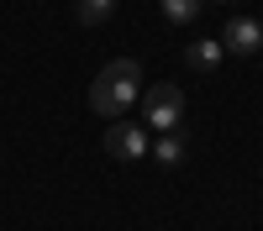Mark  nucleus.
I'll use <instances>...</instances> for the list:
<instances>
[{"mask_svg":"<svg viewBox=\"0 0 263 231\" xmlns=\"http://www.w3.org/2000/svg\"><path fill=\"white\" fill-rule=\"evenodd\" d=\"M142 100V63L137 58H111L90 84V111L105 121H126V111Z\"/></svg>","mask_w":263,"mask_h":231,"instance_id":"nucleus-1","label":"nucleus"},{"mask_svg":"<svg viewBox=\"0 0 263 231\" xmlns=\"http://www.w3.org/2000/svg\"><path fill=\"white\" fill-rule=\"evenodd\" d=\"M142 121L153 126V132H179L184 121V90L179 84H153V90H142Z\"/></svg>","mask_w":263,"mask_h":231,"instance_id":"nucleus-2","label":"nucleus"},{"mask_svg":"<svg viewBox=\"0 0 263 231\" xmlns=\"http://www.w3.org/2000/svg\"><path fill=\"white\" fill-rule=\"evenodd\" d=\"M147 147L153 142H147V132H142L137 121H111V132H105V153H111L116 163H137Z\"/></svg>","mask_w":263,"mask_h":231,"instance_id":"nucleus-3","label":"nucleus"},{"mask_svg":"<svg viewBox=\"0 0 263 231\" xmlns=\"http://www.w3.org/2000/svg\"><path fill=\"white\" fill-rule=\"evenodd\" d=\"M221 48H227V53H237V58L263 53V21H258V16H227Z\"/></svg>","mask_w":263,"mask_h":231,"instance_id":"nucleus-4","label":"nucleus"},{"mask_svg":"<svg viewBox=\"0 0 263 231\" xmlns=\"http://www.w3.org/2000/svg\"><path fill=\"white\" fill-rule=\"evenodd\" d=\"M147 153L158 158L163 168H174V163H184V158H190V137H184V132H158V142H153Z\"/></svg>","mask_w":263,"mask_h":231,"instance_id":"nucleus-5","label":"nucleus"},{"mask_svg":"<svg viewBox=\"0 0 263 231\" xmlns=\"http://www.w3.org/2000/svg\"><path fill=\"white\" fill-rule=\"evenodd\" d=\"M221 42H216V37H200V42H190V48H184V63H190V69H200V74H211L216 69V63H221Z\"/></svg>","mask_w":263,"mask_h":231,"instance_id":"nucleus-6","label":"nucleus"},{"mask_svg":"<svg viewBox=\"0 0 263 231\" xmlns=\"http://www.w3.org/2000/svg\"><path fill=\"white\" fill-rule=\"evenodd\" d=\"M158 6H163V16L174 21V27H190V21L205 11V0H158Z\"/></svg>","mask_w":263,"mask_h":231,"instance_id":"nucleus-7","label":"nucleus"},{"mask_svg":"<svg viewBox=\"0 0 263 231\" xmlns=\"http://www.w3.org/2000/svg\"><path fill=\"white\" fill-rule=\"evenodd\" d=\"M84 27H100V21H111L116 16V0H79V11H74Z\"/></svg>","mask_w":263,"mask_h":231,"instance_id":"nucleus-8","label":"nucleus"},{"mask_svg":"<svg viewBox=\"0 0 263 231\" xmlns=\"http://www.w3.org/2000/svg\"><path fill=\"white\" fill-rule=\"evenodd\" d=\"M221 6H237V0H221Z\"/></svg>","mask_w":263,"mask_h":231,"instance_id":"nucleus-9","label":"nucleus"}]
</instances>
